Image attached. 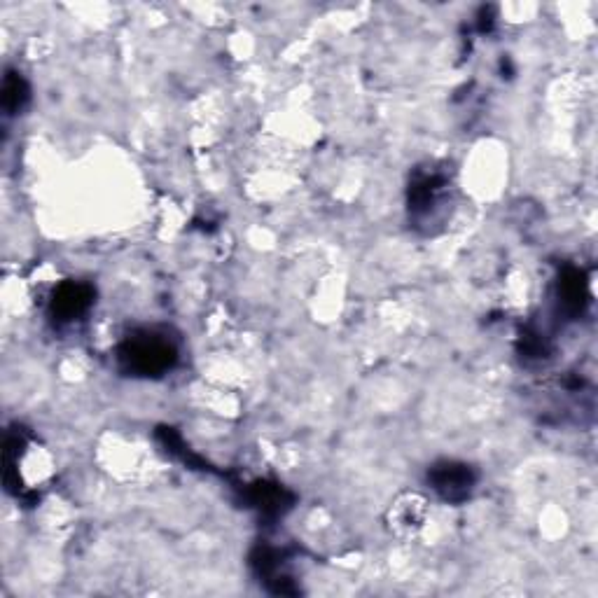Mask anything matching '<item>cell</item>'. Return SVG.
Returning a JSON list of instances; mask_svg holds the SVG:
<instances>
[{"label":"cell","instance_id":"6da1fadb","mask_svg":"<svg viewBox=\"0 0 598 598\" xmlns=\"http://www.w3.org/2000/svg\"><path fill=\"white\" fill-rule=\"evenodd\" d=\"M178 351L166 337L138 332L120 346V363L136 377H159L176 365Z\"/></svg>","mask_w":598,"mask_h":598},{"label":"cell","instance_id":"7a4b0ae2","mask_svg":"<svg viewBox=\"0 0 598 598\" xmlns=\"http://www.w3.org/2000/svg\"><path fill=\"white\" fill-rule=\"evenodd\" d=\"M433 489L449 503H461L475 486V472L463 463H440L430 472Z\"/></svg>","mask_w":598,"mask_h":598},{"label":"cell","instance_id":"3957f363","mask_svg":"<svg viewBox=\"0 0 598 598\" xmlns=\"http://www.w3.org/2000/svg\"><path fill=\"white\" fill-rule=\"evenodd\" d=\"M94 302V290L85 283H64L52 297V316L57 321H73L85 314Z\"/></svg>","mask_w":598,"mask_h":598},{"label":"cell","instance_id":"277c9868","mask_svg":"<svg viewBox=\"0 0 598 598\" xmlns=\"http://www.w3.org/2000/svg\"><path fill=\"white\" fill-rule=\"evenodd\" d=\"M559 297L563 309L570 311V314H577L582 309L584 297H587V290H584V278L580 271L570 269L563 274L561 283H559Z\"/></svg>","mask_w":598,"mask_h":598},{"label":"cell","instance_id":"5b68a950","mask_svg":"<svg viewBox=\"0 0 598 598\" xmlns=\"http://www.w3.org/2000/svg\"><path fill=\"white\" fill-rule=\"evenodd\" d=\"M29 99V87L19 75H8L3 85V106L8 113H17Z\"/></svg>","mask_w":598,"mask_h":598}]
</instances>
